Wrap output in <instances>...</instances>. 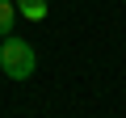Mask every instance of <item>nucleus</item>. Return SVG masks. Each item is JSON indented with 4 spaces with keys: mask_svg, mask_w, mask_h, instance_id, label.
Instances as JSON below:
<instances>
[{
    "mask_svg": "<svg viewBox=\"0 0 126 118\" xmlns=\"http://www.w3.org/2000/svg\"><path fill=\"white\" fill-rule=\"evenodd\" d=\"M13 4H17V17H25V21H42L46 17V0H13Z\"/></svg>",
    "mask_w": 126,
    "mask_h": 118,
    "instance_id": "f03ea898",
    "label": "nucleus"
},
{
    "mask_svg": "<svg viewBox=\"0 0 126 118\" xmlns=\"http://www.w3.org/2000/svg\"><path fill=\"white\" fill-rule=\"evenodd\" d=\"M0 72H4L9 80H30L38 72V51L30 38H4L0 42Z\"/></svg>",
    "mask_w": 126,
    "mask_h": 118,
    "instance_id": "f257e3e1",
    "label": "nucleus"
},
{
    "mask_svg": "<svg viewBox=\"0 0 126 118\" xmlns=\"http://www.w3.org/2000/svg\"><path fill=\"white\" fill-rule=\"evenodd\" d=\"M13 21H17V4L13 0H0V38L13 34Z\"/></svg>",
    "mask_w": 126,
    "mask_h": 118,
    "instance_id": "7ed1b4c3",
    "label": "nucleus"
}]
</instances>
